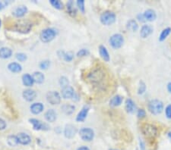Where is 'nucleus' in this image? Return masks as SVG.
Segmentation results:
<instances>
[{"mask_svg": "<svg viewBox=\"0 0 171 150\" xmlns=\"http://www.w3.org/2000/svg\"><path fill=\"white\" fill-rule=\"evenodd\" d=\"M32 23L29 20L26 19H20L13 26V30L21 33H28L31 30Z\"/></svg>", "mask_w": 171, "mask_h": 150, "instance_id": "nucleus-1", "label": "nucleus"}, {"mask_svg": "<svg viewBox=\"0 0 171 150\" xmlns=\"http://www.w3.org/2000/svg\"><path fill=\"white\" fill-rule=\"evenodd\" d=\"M105 77V73L101 68H96L91 71L88 75V80L92 83H99Z\"/></svg>", "mask_w": 171, "mask_h": 150, "instance_id": "nucleus-2", "label": "nucleus"}, {"mask_svg": "<svg viewBox=\"0 0 171 150\" xmlns=\"http://www.w3.org/2000/svg\"><path fill=\"white\" fill-rule=\"evenodd\" d=\"M56 30L53 28H46L41 31L40 34V39L43 43H47L52 41L56 37Z\"/></svg>", "mask_w": 171, "mask_h": 150, "instance_id": "nucleus-3", "label": "nucleus"}, {"mask_svg": "<svg viewBox=\"0 0 171 150\" xmlns=\"http://www.w3.org/2000/svg\"><path fill=\"white\" fill-rule=\"evenodd\" d=\"M148 110L153 114H159L164 110V104L161 101L153 99L148 103Z\"/></svg>", "mask_w": 171, "mask_h": 150, "instance_id": "nucleus-4", "label": "nucleus"}, {"mask_svg": "<svg viewBox=\"0 0 171 150\" xmlns=\"http://www.w3.org/2000/svg\"><path fill=\"white\" fill-rule=\"evenodd\" d=\"M141 132L147 138H154L157 135V128L151 124H145L141 127Z\"/></svg>", "mask_w": 171, "mask_h": 150, "instance_id": "nucleus-5", "label": "nucleus"}, {"mask_svg": "<svg viewBox=\"0 0 171 150\" xmlns=\"http://www.w3.org/2000/svg\"><path fill=\"white\" fill-rule=\"evenodd\" d=\"M100 20L103 25L106 26L111 25L116 21V14L110 11H106L101 14Z\"/></svg>", "mask_w": 171, "mask_h": 150, "instance_id": "nucleus-6", "label": "nucleus"}, {"mask_svg": "<svg viewBox=\"0 0 171 150\" xmlns=\"http://www.w3.org/2000/svg\"><path fill=\"white\" fill-rule=\"evenodd\" d=\"M79 136L84 141L90 142L94 137V132L89 127H82L79 130Z\"/></svg>", "mask_w": 171, "mask_h": 150, "instance_id": "nucleus-7", "label": "nucleus"}, {"mask_svg": "<svg viewBox=\"0 0 171 150\" xmlns=\"http://www.w3.org/2000/svg\"><path fill=\"white\" fill-rule=\"evenodd\" d=\"M109 44L112 46L113 49H119L121 46L123 45L124 43V38L122 35L119 34V33H116L111 36L109 38Z\"/></svg>", "mask_w": 171, "mask_h": 150, "instance_id": "nucleus-8", "label": "nucleus"}, {"mask_svg": "<svg viewBox=\"0 0 171 150\" xmlns=\"http://www.w3.org/2000/svg\"><path fill=\"white\" fill-rule=\"evenodd\" d=\"M46 100L50 104L53 105H59L61 102V96L59 93L56 91H50L46 93Z\"/></svg>", "mask_w": 171, "mask_h": 150, "instance_id": "nucleus-9", "label": "nucleus"}, {"mask_svg": "<svg viewBox=\"0 0 171 150\" xmlns=\"http://www.w3.org/2000/svg\"><path fill=\"white\" fill-rule=\"evenodd\" d=\"M30 123L33 125V128L34 130H50V127L47 124L43 123L40 120L36 118L29 119Z\"/></svg>", "mask_w": 171, "mask_h": 150, "instance_id": "nucleus-10", "label": "nucleus"}, {"mask_svg": "<svg viewBox=\"0 0 171 150\" xmlns=\"http://www.w3.org/2000/svg\"><path fill=\"white\" fill-rule=\"evenodd\" d=\"M77 133V128L75 126H74L72 124L66 125L64 129V135L66 138L72 139L75 136Z\"/></svg>", "mask_w": 171, "mask_h": 150, "instance_id": "nucleus-11", "label": "nucleus"}, {"mask_svg": "<svg viewBox=\"0 0 171 150\" xmlns=\"http://www.w3.org/2000/svg\"><path fill=\"white\" fill-rule=\"evenodd\" d=\"M61 94H62L63 99H71V98H73L74 96H75V90H74L73 87H72L71 86H67L66 87L62 88Z\"/></svg>", "mask_w": 171, "mask_h": 150, "instance_id": "nucleus-12", "label": "nucleus"}, {"mask_svg": "<svg viewBox=\"0 0 171 150\" xmlns=\"http://www.w3.org/2000/svg\"><path fill=\"white\" fill-rule=\"evenodd\" d=\"M23 98L26 100L27 102H32L35 99L37 96L36 92L32 89H27V90H24L23 93H22Z\"/></svg>", "mask_w": 171, "mask_h": 150, "instance_id": "nucleus-13", "label": "nucleus"}, {"mask_svg": "<svg viewBox=\"0 0 171 150\" xmlns=\"http://www.w3.org/2000/svg\"><path fill=\"white\" fill-rule=\"evenodd\" d=\"M17 137L18 140V143L22 145H25V146L30 144L31 142L30 137L25 133H19L17 135Z\"/></svg>", "mask_w": 171, "mask_h": 150, "instance_id": "nucleus-14", "label": "nucleus"}, {"mask_svg": "<svg viewBox=\"0 0 171 150\" xmlns=\"http://www.w3.org/2000/svg\"><path fill=\"white\" fill-rule=\"evenodd\" d=\"M27 8L25 6H18L13 11L12 14L14 17H22L27 14Z\"/></svg>", "mask_w": 171, "mask_h": 150, "instance_id": "nucleus-15", "label": "nucleus"}, {"mask_svg": "<svg viewBox=\"0 0 171 150\" xmlns=\"http://www.w3.org/2000/svg\"><path fill=\"white\" fill-rule=\"evenodd\" d=\"M89 112V107L88 106H84L82 110L78 112L76 116V121L82 122L85 120V118L88 116V113Z\"/></svg>", "mask_w": 171, "mask_h": 150, "instance_id": "nucleus-16", "label": "nucleus"}, {"mask_svg": "<svg viewBox=\"0 0 171 150\" xmlns=\"http://www.w3.org/2000/svg\"><path fill=\"white\" fill-rule=\"evenodd\" d=\"M44 109V106L41 102H35L33 103L31 106H30V110L31 113L34 114H39L43 111Z\"/></svg>", "mask_w": 171, "mask_h": 150, "instance_id": "nucleus-17", "label": "nucleus"}, {"mask_svg": "<svg viewBox=\"0 0 171 150\" xmlns=\"http://www.w3.org/2000/svg\"><path fill=\"white\" fill-rule=\"evenodd\" d=\"M153 27L151 25H143L140 31V36L142 38H147L152 33Z\"/></svg>", "mask_w": 171, "mask_h": 150, "instance_id": "nucleus-18", "label": "nucleus"}, {"mask_svg": "<svg viewBox=\"0 0 171 150\" xmlns=\"http://www.w3.org/2000/svg\"><path fill=\"white\" fill-rule=\"evenodd\" d=\"M22 80L23 84L25 85V87H32L34 85V83L32 75H29V74H25V75H23L22 77Z\"/></svg>", "mask_w": 171, "mask_h": 150, "instance_id": "nucleus-19", "label": "nucleus"}, {"mask_svg": "<svg viewBox=\"0 0 171 150\" xmlns=\"http://www.w3.org/2000/svg\"><path fill=\"white\" fill-rule=\"evenodd\" d=\"M44 117L48 122L53 123L56 120V112L53 109H48L44 114Z\"/></svg>", "mask_w": 171, "mask_h": 150, "instance_id": "nucleus-20", "label": "nucleus"}, {"mask_svg": "<svg viewBox=\"0 0 171 150\" xmlns=\"http://www.w3.org/2000/svg\"><path fill=\"white\" fill-rule=\"evenodd\" d=\"M12 50L10 48L2 47L0 48V59H7L12 57Z\"/></svg>", "mask_w": 171, "mask_h": 150, "instance_id": "nucleus-21", "label": "nucleus"}, {"mask_svg": "<svg viewBox=\"0 0 171 150\" xmlns=\"http://www.w3.org/2000/svg\"><path fill=\"white\" fill-rule=\"evenodd\" d=\"M8 69L12 73H20L22 71V66L18 62H11L8 64Z\"/></svg>", "mask_w": 171, "mask_h": 150, "instance_id": "nucleus-22", "label": "nucleus"}, {"mask_svg": "<svg viewBox=\"0 0 171 150\" xmlns=\"http://www.w3.org/2000/svg\"><path fill=\"white\" fill-rule=\"evenodd\" d=\"M66 9H67V12L72 17H75L77 14V9L75 7L74 5V2L72 0L68 1V2L66 3Z\"/></svg>", "mask_w": 171, "mask_h": 150, "instance_id": "nucleus-23", "label": "nucleus"}, {"mask_svg": "<svg viewBox=\"0 0 171 150\" xmlns=\"http://www.w3.org/2000/svg\"><path fill=\"white\" fill-rule=\"evenodd\" d=\"M99 53L101 57L104 59L105 62H109L110 58H109V54L108 52V50L104 46L101 45L99 46Z\"/></svg>", "mask_w": 171, "mask_h": 150, "instance_id": "nucleus-24", "label": "nucleus"}, {"mask_svg": "<svg viewBox=\"0 0 171 150\" xmlns=\"http://www.w3.org/2000/svg\"><path fill=\"white\" fill-rule=\"evenodd\" d=\"M32 77H33L34 83H38V84H40V83H43L45 79L44 75L40 71L34 72L33 75H32Z\"/></svg>", "mask_w": 171, "mask_h": 150, "instance_id": "nucleus-25", "label": "nucleus"}, {"mask_svg": "<svg viewBox=\"0 0 171 150\" xmlns=\"http://www.w3.org/2000/svg\"><path fill=\"white\" fill-rule=\"evenodd\" d=\"M143 14H144L145 20L148 21H153L157 17L156 12L154 10H152V9H148V10L145 11Z\"/></svg>", "mask_w": 171, "mask_h": 150, "instance_id": "nucleus-26", "label": "nucleus"}, {"mask_svg": "<svg viewBox=\"0 0 171 150\" xmlns=\"http://www.w3.org/2000/svg\"><path fill=\"white\" fill-rule=\"evenodd\" d=\"M61 109L63 112L64 114H66V115H70L72 113H74L75 110V106H72L71 104H64L62 105Z\"/></svg>", "mask_w": 171, "mask_h": 150, "instance_id": "nucleus-27", "label": "nucleus"}, {"mask_svg": "<svg viewBox=\"0 0 171 150\" xmlns=\"http://www.w3.org/2000/svg\"><path fill=\"white\" fill-rule=\"evenodd\" d=\"M136 109L135 102L131 99H128L125 101V110L129 113H133Z\"/></svg>", "mask_w": 171, "mask_h": 150, "instance_id": "nucleus-28", "label": "nucleus"}, {"mask_svg": "<svg viewBox=\"0 0 171 150\" xmlns=\"http://www.w3.org/2000/svg\"><path fill=\"white\" fill-rule=\"evenodd\" d=\"M122 102V96L117 95V96H113L112 99L109 101V106L112 107H117V106H120L121 103Z\"/></svg>", "mask_w": 171, "mask_h": 150, "instance_id": "nucleus-29", "label": "nucleus"}, {"mask_svg": "<svg viewBox=\"0 0 171 150\" xmlns=\"http://www.w3.org/2000/svg\"><path fill=\"white\" fill-rule=\"evenodd\" d=\"M7 143L11 147H14L18 144V140L15 135H9L7 137Z\"/></svg>", "mask_w": 171, "mask_h": 150, "instance_id": "nucleus-30", "label": "nucleus"}, {"mask_svg": "<svg viewBox=\"0 0 171 150\" xmlns=\"http://www.w3.org/2000/svg\"><path fill=\"white\" fill-rule=\"evenodd\" d=\"M126 27L127 28H128V30H131L132 32L136 31V30L138 29V24H137V22L135 21V20H133V19H131V20H129L128 22H127Z\"/></svg>", "mask_w": 171, "mask_h": 150, "instance_id": "nucleus-31", "label": "nucleus"}, {"mask_svg": "<svg viewBox=\"0 0 171 150\" xmlns=\"http://www.w3.org/2000/svg\"><path fill=\"white\" fill-rule=\"evenodd\" d=\"M50 3L53 8L58 9V10H61V9H63V4L59 0H50Z\"/></svg>", "mask_w": 171, "mask_h": 150, "instance_id": "nucleus-32", "label": "nucleus"}, {"mask_svg": "<svg viewBox=\"0 0 171 150\" xmlns=\"http://www.w3.org/2000/svg\"><path fill=\"white\" fill-rule=\"evenodd\" d=\"M170 32H171V29L170 27H167V28H165L164 30H163V31L161 32V35H160V37H159L160 41H164V40L169 36Z\"/></svg>", "mask_w": 171, "mask_h": 150, "instance_id": "nucleus-33", "label": "nucleus"}, {"mask_svg": "<svg viewBox=\"0 0 171 150\" xmlns=\"http://www.w3.org/2000/svg\"><path fill=\"white\" fill-rule=\"evenodd\" d=\"M62 59L66 61V62H72V59H74V53L72 52H65V54H64Z\"/></svg>", "mask_w": 171, "mask_h": 150, "instance_id": "nucleus-34", "label": "nucleus"}, {"mask_svg": "<svg viewBox=\"0 0 171 150\" xmlns=\"http://www.w3.org/2000/svg\"><path fill=\"white\" fill-rule=\"evenodd\" d=\"M50 61L47 60V59L42 61L39 64V67L41 70H46L50 67Z\"/></svg>", "mask_w": 171, "mask_h": 150, "instance_id": "nucleus-35", "label": "nucleus"}, {"mask_svg": "<svg viewBox=\"0 0 171 150\" xmlns=\"http://www.w3.org/2000/svg\"><path fill=\"white\" fill-rule=\"evenodd\" d=\"M15 58L18 61H19V62H25V61L27 59V55L25 54V53H23V52L17 53V54L15 55Z\"/></svg>", "mask_w": 171, "mask_h": 150, "instance_id": "nucleus-36", "label": "nucleus"}, {"mask_svg": "<svg viewBox=\"0 0 171 150\" xmlns=\"http://www.w3.org/2000/svg\"><path fill=\"white\" fill-rule=\"evenodd\" d=\"M59 84H60L61 87L63 88V87H66L67 86H69V80H68L67 77H60V79H59Z\"/></svg>", "mask_w": 171, "mask_h": 150, "instance_id": "nucleus-37", "label": "nucleus"}, {"mask_svg": "<svg viewBox=\"0 0 171 150\" xmlns=\"http://www.w3.org/2000/svg\"><path fill=\"white\" fill-rule=\"evenodd\" d=\"M76 4H77V6L78 7L79 10H80L82 13L85 12V1H84V0H78Z\"/></svg>", "mask_w": 171, "mask_h": 150, "instance_id": "nucleus-38", "label": "nucleus"}, {"mask_svg": "<svg viewBox=\"0 0 171 150\" xmlns=\"http://www.w3.org/2000/svg\"><path fill=\"white\" fill-rule=\"evenodd\" d=\"M89 55V51L88 49H82L77 52V56L78 57H84V56H87Z\"/></svg>", "mask_w": 171, "mask_h": 150, "instance_id": "nucleus-39", "label": "nucleus"}, {"mask_svg": "<svg viewBox=\"0 0 171 150\" xmlns=\"http://www.w3.org/2000/svg\"><path fill=\"white\" fill-rule=\"evenodd\" d=\"M145 90H146V86H145V83L143 81L140 82V85L139 87H138V94H142V93H145Z\"/></svg>", "mask_w": 171, "mask_h": 150, "instance_id": "nucleus-40", "label": "nucleus"}, {"mask_svg": "<svg viewBox=\"0 0 171 150\" xmlns=\"http://www.w3.org/2000/svg\"><path fill=\"white\" fill-rule=\"evenodd\" d=\"M165 114L167 118L171 119V104L168 105L165 109Z\"/></svg>", "mask_w": 171, "mask_h": 150, "instance_id": "nucleus-41", "label": "nucleus"}, {"mask_svg": "<svg viewBox=\"0 0 171 150\" xmlns=\"http://www.w3.org/2000/svg\"><path fill=\"white\" fill-rule=\"evenodd\" d=\"M9 1H0V10H2L9 5Z\"/></svg>", "mask_w": 171, "mask_h": 150, "instance_id": "nucleus-42", "label": "nucleus"}, {"mask_svg": "<svg viewBox=\"0 0 171 150\" xmlns=\"http://www.w3.org/2000/svg\"><path fill=\"white\" fill-rule=\"evenodd\" d=\"M137 115H138V117H139V118H143V117H145V115H146V112H145L144 109H139V110L138 111V113H137Z\"/></svg>", "mask_w": 171, "mask_h": 150, "instance_id": "nucleus-43", "label": "nucleus"}, {"mask_svg": "<svg viewBox=\"0 0 171 150\" xmlns=\"http://www.w3.org/2000/svg\"><path fill=\"white\" fill-rule=\"evenodd\" d=\"M6 128V122L2 118H0V130H3Z\"/></svg>", "mask_w": 171, "mask_h": 150, "instance_id": "nucleus-44", "label": "nucleus"}, {"mask_svg": "<svg viewBox=\"0 0 171 150\" xmlns=\"http://www.w3.org/2000/svg\"><path fill=\"white\" fill-rule=\"evenodd\" d=\"M137 17H138V21H141V22H145V17H144V14H138V16H137Z\"/></svg>", "mask_w": 171, "mask_h": 150, "instance_id": "nucleus-45", "label": "nucleus"}, {"mask_svg": "<svg viewBox=\"0 0 171 150\" xmlns=\"http://www.w3.org/2000/svg\"><path fill=\"white\" fill-rule=\"evenodd\" d=\"M140 149H141V150H145V143L142 141H140Z\"/></svg>", "mask_w": 171, "mask_h": 150, "instance_id": "nucleus-46", "label": "nucleus"}, {"mask_svg": "<svg viewBox=\"0 0 171 150\" xmlns=\"http://www.w3.org/2000/svg\"><path fill=\"white\" fill-rule=\"evenodd\" d=\"M77 150H90V149L89 148L87 147V146H81V147H79Z\"/></svg>", "mask_w": 171, "mask_h": 150, "instance_id": "nucleus-47", "label": "nucleus"}, {"mask_svg": "<svg viewBox=\"0 0 171 150\" xmlns=\"http://www.w3.org/2000/svg\"><path fill=\"white\" fill-rule=\"evenodd\" d=\"M167 90H168V91L171 93V83H169L168 84H167Z\"/></svg>", "mask_w": 171, "mask_h": 150, "instance_id": "nucleus-48", "label": "nucleus"}, {"mask_svg": "<svg viewBox=\"0 0 171 150\" xmlns=\"http://www.w3.org/2000/svg\"><path fill=\"white\" fill-rule=\"evenodd\" d=\"M168 137H169V138H170V140H171V132H169V133H168Z\"/></svg>", "mask_w": 171, "mask_h": 150, "instance_id": "nucleus-49", "label": "nucleus"}, {"mask_svg": "<svg viewBox=\"0 0 171 150\" xmlns=\"http://www.w3.org/2000/svg\"><path fill=\"white\" fill-rule=\"evenodd\" d=\"M1 25H2V21L1 19H0V27H1Z\"/></svg>", "mask_w": 171, "mask_h": 150, "instance_id": "nucleus-50", "label": "nucleus"}, {"mask_svg": "<svg viewBox=\"0 0 171 150\" xmlns=\"http://www.w3.org/2000/svg\"><path fill=\"white\" fill-rule=\"evenodd\" d=\"M109 150H118V149H109Z\"/></svg>", "mask_w": 171, "mask_h": 150, "instance_id": "nucleus-51", "label": "nucleus"}]
</instances>
